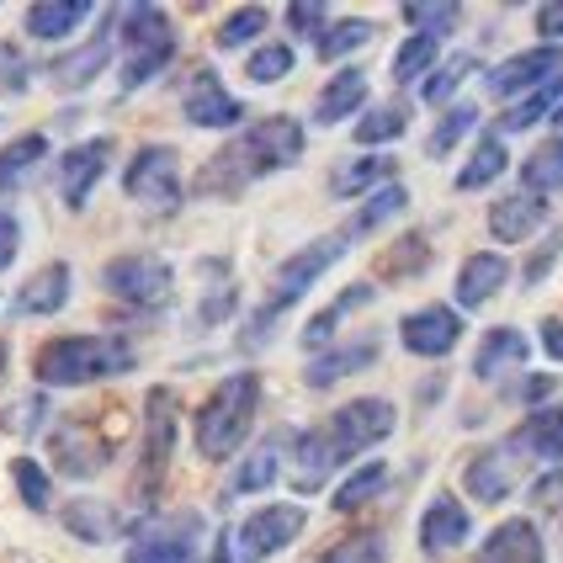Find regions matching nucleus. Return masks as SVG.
Wrapping results in <instances>:
<instances>
[{"instance_id":"obj_1","label":"nucleus","mask_w":563,"mask_h":563,"mask_svg":"<svg viewBox=\"0 0 563 563\" xmlns=\"http://www.w3.org/2000/svg\"><path fill=\"white\" fill-rule=\"evenodd\" d=\"M394 437V405L388 399H351L341 405L319 431H298L292 437V463H298V489H319L324 473L351 463L356 452L377 446Z\"/></svg>"},{"instance_id":"obj_2","label":"nucleus","mask_w":563,"mask_h":563,"mask_svg":"<svg viewBox=\"0 0 563 563\" xmlns=\"http://www.w3.org/2000/svg\"><path fill=\"white\" fill-rule=\"evenodd\" d=\"M303 144H309V133H303V123H298V118H287V112H277V118H261V123L245 128V133L229 144V150H219V155L208 159V170H202L197 191L234 197L240 187H251V181H261V176L298 165V159H303Z\"/></svg>"},{"instance_id":"obj_3","label":"nucleus","mask_w":563,"mask_h":563,"mask_svg":"<svg viewBox=\"0 0 563 563\" xmlns=\"http://www.w3.org/2000/svg\"><path fill=\"white\" fill-rule=\"evenodd\" d=\"M139 367V351L123 335H59L32 356V377L43 388H80L101 377H123Z\"/></svg>"},{"instance_id":"obj_4","label":"nucleus","mask_w":563,"mask_h":563,"mask_svg":"<svg viewBox=\"0 0 563 563\" xmlns=\"http://www.w3.org/2000/svg\"><path fill=\"white\" fill-rule=\"evenodd\" d=\"M255 405H261V377L255 373H229L202 399L197 409V420H191V437H197V452L208 457V463H229L245 437H251L255 426Z\"/></svg>"},{"instance_id":"obj_5","label":"nucleus","mask_w":563,"mask_h":563,"mask_svg":"<svg viewBox=\"0 0 563 563\" xmlns=\"http://www.w3.org/2000/svg\"><path fill=\"white\" fill-rule=\"evenodd\" d=\"M345 245H351L345 234H324V240H313L309 251L287 255V261L277 266V277H272V298H266V309H261V313L251 319V335H245V341H251V345L266 341V330H272L282 313L292 309V303H298V298L309 292L313 282H319L324 272H330V266H335V261H341Z\"/></svg>"},{"instance_id":"obj_6","label":"nucleus","mask_w":563,"mask_h":563,"mask_svg":"<svg viewBox=\"0 0 563 563\" xmlns=\"http://www.w3.org/2000/svg\"><path fill=\"white\" fill-rule=\"evenodd\" d=\"M176 394L170 388H150L144 399V452H139V500H144V516L155 510L159 484L170 473V452H176Z\"/></svg>"},{"instance_id":"obj_7","label":"nucleus","mask_w":563,"mask_h":563,"mask_svg":"<svg viewBox=\"0 0 563 563\" xmlns=\"http://www.w3.org/2000/svg\"><path fill=\"white\" fill-rule=\"evenodd\" d=\"M123 191L139 202V208H150V213H176L181 208V159L170 144H144L139 155L128 159L123 170Z\"/></svg>"},{"instance_id":"obj_8","label":"nucleus","mask_w":563,"mask_h":563,"mask_svg":"<svg viewBox=\"0 0 563 563\" xmlns=\"http://www.w3.org/2000/svg\"><path fill=\"white\" fill-rule=\"evenodd\" d=\"M101 287L123 303H139V309H159L170 303V287H176V272L170 261H159L150 251H133V255H112L101 266Z\"/></svg>"},{"instance_id":"obj_9","label":"nucleus","mask_w":563,"mask_h":563,"mask_svg":"<svg viewBox=\"0 0 563 563\" xmlns=\"http://www.w3.org/2000/svg\"><path fill=\"white\" fill-rule=\"evenodd\" d=\"M197 542H202V516L197 510H181L170 521L144 516V527H139L123 563H191L197 559Z\"/></svg>"},{"instance_id":"obj_10","label":"nucleus","mask_w":563,"mask_h":563,"mask_svg":"<svg viewBox=\"0 0 563 563\" xmlns=\"http://www.w3.org/2000/svg\"><path fill=\"white\" fill-rule=\"evenodd\" d=\"M303 527H309L303 505H261L251 521L234 532V553H240V563H266L277 559L282 548H292V537Z\"/></svg>"},{"instance_id":"obj_11","label":"nucleus","mask_w":563,"mask_h":563,"mask_svg":"<svg viewBox=\"0 0 563 563\" xmlns=\"http://www.w3.org/2000/svg\"><path fill=\"white\" fill-rule=\"evenodd\" d=\"M563 75V48H527V54H510L505 64H495L489 69V91L500 96V101H510V96H527L537 91V86H548V80H559Z\"/></svg>"},{"instance_id":"obj_12","label":"nucleus","mask_w":563,"mask_h":563,"mask_svg":"<svg viewBox=\"0 0 563 563\" xmlns=\"http://www.w3.org/2000/svg\"><path fill=\"white\" fill-rule=\"evenodd\" d=\"M181 112L191 128H240L245 123V101L223 91V80L213 69H197L191 75L187 96H181Z\"/></svg>"},{"instance_id":"obj_13","label":"nucleus","mask_w":563,"mask_h":563,"mask_svg":"<svg viewBox=\"0 0 563 563\" xmlns=\"http://www.w3.org/2000/svg\"><path fill=\"white\" fill-rule=\"evenodd\" d=\"M521 452L510 446V437L500 441V446H489V452H478L468 463V473H463V484H468L473 500L484 505H500L516 495V484H521V463H516Z\"/></svg>"},{"instance_id":"obj_14","label":"nucleus","mask_w":563,"mask_h":563,"mask_svg":"<svg viewBox=\"0 0 563 563\" xmlns=\"http://www.w3.org/2000/svg\"><path fill=\"white\" fill-rule=\"evenodd\" d=\"M48 446H54L59 473H69V478H96V473L107 468V457H112V446L96 437L86 420H59L54 437H48Z\"/></svg>"},{"instance_id":"obj_15","label":"nucleus","mask_w":563,"mask_h":563,"mask_svg":"<svg viewBox=\"0 0 563 563\" xmlns=\"http://www.w3.org/2000/svg\"><path fill=\"white\" fill-rule=\"evenodd\" d=\"M107 159H112V139H86V144H75L69 155L59 159V197L64 208H86L91 202L96 181L107 176Z\"/></svg>"},{"instance_id":"obj_16","label":"nucleus","mask_w":563,"mask_h":563,"mask_svg":"<svg viewBox=\"0 0 563 563\" xmlns=\"http://www.w3.org/2000/svg\"><path fill=\"white\" fill-rule=\"evenodd\" d=\"M112 22H118V11H107V27L96 32V37H86V48H69V54H59V59L48 64L54 91H86L96 75L107 69V59H112Z\"/></svg>"},{"instance_id":"obj_17","label":"nucleus","mask_w":563,"mask_h":563,"mask_svg":"<svg viewBox=\"0 0 563 563\" xmlns=\"http://www.w3.org/2000/svg\"><path fill=\"white\" fill-rule=\"evenodd\" d=\"M399 341H405V351H415V356H446L452 345L463 341V313L441 309V303L415 309L405 324H399Z\"/></svg>"},{"instance_id":"obj_18","label":"nucleus","mask_w":563,"mask_h":563,"mask_svg":"<svg viewBox=\"0 0 563 563\" xmlns=\"http://www.w3.org/2000/svg\"><path fill=\"white\" fill-rule=\"evenodd\" d=\"M468 532H473L468 505L457 500V495H437V500L426 505V516H420V553H426V559H441V553L463 548Z\"/></svg>"},{"instance_id":"obj_19","label":"nucleus","mask_w":563,"mask_h":563,"mask_svg":"<svg viewBox=\"0 0 563 563\" xmlns=\"http://www.w3.org/2000/svg\"><path fill=\"white\" fill-rule=\"evenodd\" d=\"M542 223H548V197H532V191H510V197H500V202L489 208V234H495L500 245L532 240Z\"/></svg>"},{"instance_id":"obj_20","label":"nucleus","mask_w":563,"mask_h":563,"mask_svg":"<svg viewBox=\"0 0 563 563\" xmlns=\"http://www.w3.org/2000/svg\"><path fill=\"white\" fill-rule=\"evenodd\" d=\"M69 287H75V272L64 266V261H48L43 272H32L22 282V292H16V303L11 309L22 313V319H43V313H59L69 303Z\"/></svg>"},{"instance_id":"obj_21","label":"nucleus","mask_w":563,"mask_h":563,"mask_svg":"<svg viewBox=\"0 0 563 563\" xmlns=\"http://www.w3.org/2000/svg\"><path fill=\"white\" fill-rule=\"evenodd\" d=\"M527 335L521 330H510V324H495V330H484V341L473 351V373L484 377V383H500L505 373H516V367H527Z\"/></svg>"},{"instance_id":"obj_22","label":"nucleus","mask_w":563,"mask_h":563,"mask_svg":"<svg viewBox=\"0 0 563 563\" xmlns=\"http://www.w3.org/2000/svg\"><path fill=\"white\" fill-rule=\"evenodd\" d=\"M377 362V335H362V341H345L335 345V351H319L309 362V373H303V383L309 388H335L341 377L362 373V367H373Z\"/></svg>"},{"instance_id":"obj_23","label":"nucleus","mask_w":563,"mask_h":563,"mask_svg":"<svg viewBox=\"0 0 563 563\" xmlns=\"http://www.w3.org/2000/svg\"><path fill=\"white\" fill-rule=\"evenodd\" d=\"M362 107H367V75L362 69H335L324 80L319 101H313V123L330 128V123H341V118H356Z\"/></svg>"},{"instance_id":"obj_24","label":"nucleus","mask_w":563,"mask_h":563,"mask_svg":"<svg viewBox=\"0 0 563 563\" xmlns=\"http://www.w3.org/2000/svg\"><path fill=\"white\" fill-rule=\"evenodd\" d=\"M64 527L80 537V542H112V537H123V532H139L144 516L128 521V516H118L112 505H101V500H69L64 505Z\"/></svg>"},{"instance_id":"obj_25","label":"nucleus","mask_w":563,"mask_h":563,"mask_svg":"<svg viewBox=\"0 0 563 563\" xmlns=\"http://www.w3.org/2000/svg\"><path fill=\"white\" fill-rule=\"evenodd\" d=\"M542 559H548L542 553V532L532 521H500L478 548V563H542Z\"/></svg>"},{"instance_id":"obj_26","label":"nucleus","mask_w":563,"mask_h":563,"mask_svg":"<svg viewBox=\"0 0 563 563\" xmlns=\"http://www.w3.org/2000/svg\"><path fill=\"white\" fill-rule=\"evenodd\" d=\"M505 277H510V261H505L500 251L468 255L463 272H457V303H463V309H484V303L505 287Z\"/></svg>"},{"instance_id":"obj_27","label":"nucleus","mask_w":563,"mask_h":563,"mask_svg":"<svg viewBox=\"0 0 563 563\" xmlns=\"http://www.w3.org/2000/svg\"><path fill=\"white\" fill-rule=\"evenodd\" d=\"M91 11H96L91 0H37V5H27V37H37V43H64V37H75V27H80Z\"/></svg>"},{"instance_id":"obj_28","label":"nucleus","mask_w":563,"mask_h":563,"mask_svg":"<svg viewBox=\"0 0 563 563\" xmlns=\"http://www.w3.org/2000/svg\"><path fill=\"white\" fill-rule=\"evenodd\" d=\"M510 446H516L521 457H537V463L563 468V409H537V415H527V426L510 437Z\"/></svg>"},{"instance_id":"obj_29","label":"nucleus","mask_w":563,"mask_h":563,"mask_svg":"<svg viewBox=\"0 0 563 563\" xmlns=\"http://www.w3.org/2000/svg\"><path fill=\"white\" fill-rule=\"evenodd\" d=\"M287 431H277V437H266V441H255L251 446V457L234 468V478H229V495H261V489H272L277 484V473H282V446H287Z\"/></svg>"},{"instance_id":"obj_30","label":"nucleus","mask_w":563,"mask_h":563,"mask_svg":"<svg viewBox=\"0 0 563 563\" xmlns=\"http://www.w3.org/2000/svg\"><path fill=\"white\" fill-rule=\"evenodd\" d=\"M409 208V191H405V181H388V187H377L362 208H356V219L345 223L341 234L345 240H362V234H373V229H383L388 219H399Z\"/></svg>"},{"instance_id":"obj_31","label":"nucleus","mask_w":563,"mask_h":563,"mask_svg":"<svg viewBox=\"0 0 563 563\" xmlns=\"http://www.w3.org/2000/svg\"><path fill=\"white\" fill-rule=\"evenodd\" d=\"M362 303H373V287H367V282L345 287V292L335 298V303H330V309H319L309 324H303V345H309V351H324V345L335 341V324H341L351 309H362Z\"/></svg>"},{"instance_id":"obj_32","label":"nucleus","mask_w":563,"mask_h":563,"mask_svg":"<svg viewBox=\"0 0 563 563\" xmlns=\"http://www.w3.org/2000/svg\"><path fill=\"white\" fill-rule=\"evenodd\" d=\"M43 159H48V139H43V133H22V139H11V144L0 150V191L22 187Z\"/></svg>"},{"instance_id":"obj_33","label":"nucleus","mask_w":563,"mask_h":563,"mask_svg":"<svg viewBox=\"0 0 563 563\" xmlns=\"http://www.w3.org/2000/svg\"><path fill=\"white\" fill-rule=\"evenodd\" d=\"M176 59V37H159V43H144V48H133L123 54V75H118V91L133 96L139 86H150L165 64Z\"/></svg>"},{"instance_id":"obj_34","label":"nucleus","mask_w":563,"mask_h":563,"mask_svg":"<svg viewBox=\"0 0 563 563\" xmlns=\"http://www.w3.org/2000/svg\"><path fill=\"white\" fill-rule=\"evenodd\" d=\"M377 181H383V187L394 181V159L388 155H362V159H345L341 170L330 176V191H335V197H362V191H373Z\"/></svg>"},{"instance_id":"obj_35","label":"nucleus","mask_w":563,"mask_h":563,"mask_svg":"<svg viewBox=\"0 0 563 563\" xmlns=\"http://www.w3.org/2000/svg\"><path fill=\"white\" fill-rule=\"evenodd\" d=\"M521 191L532 197H548V191H563V139H548L537 144L527 165H521Z\"/></svg>"},{"instance_id":"obj_36","label":"nucleus","mask_w":563,"mask_h":563,"mask_svg":"<svg viewBox=\"0 0 563 563\" xmlns=\"http://www.w3.org/2000/svg\"><path fill=\"white\" fill-rule=\"evenodd\" d=\"M505 165H510L505 139L500 133H484V139H478V150H473V159L457 170V191H478V187H489V181H500Z\"/></svg>"},{"instance_id":"obj_37","label":"nucleus","mask_w":563,"mask_h":563,"mask_svg":"<svg viewBox=\"0 0 563 563\" xmlns=\"http://www.w3.org/2000/svg\"><path fill=\"white\" fill-rule=\"evenodd\" d=\"M383 489H388V463H356V473H351L341 489H335V505H330V510L351 516V510L373 505L377 495H383Z\"/></svg>"},{"instance_id":"obj_38","label":"nucleus","mask_w":563,"mask_h":563,"mask_svg":"<svg viewBox=\"0 0 563 563\" xmlns=\"http://www.w3.org/2000/svg\"><path fill=\"white\" fill-rule=\"evenodd\" d=\"M405 128H409L405 101H383V107H367L356 118V144H394V139H405Z\"/></svg>"},{"instance_id":"obj_39","label":"nucleus","mask_w":563,"mask_h":563,"mask_svg":"<svg viewBox=\"0 0 563 563\" xmlns=\"http://www.w3.org/2000/svg\"><path fill=\"white\" fill-rule=\"evenodd\" d=\"M559 96H563V80H548V86H537V91H527L510 112L500 118V133H527L532 123H542L553 107H559Z\"/></svg>"},{"instance_id":"obj_40","label":"nucleus","mask_w":563,"mask_h":563,"mask_svg":"<svg viewBox=\"0 0 563 563\" xmlns=\"http://www.w3.org/2000/svg\"><path fill=\"white\" fill-rule=\"evenodd\" d=\"M473 69H478V59H473V54H452V59L437 64V69L420 80V96H426L431 107H441V101H452V96H457V86L468 80Z\"/></svg>"},{"instance_id":"obj_41","label":"nucleus","mask_w":563,"mask_h":563,"mask_svg":"<svg viewBox=\"0 0 563 563\" xmlns=\"http://www.w3.org/2000/svg\"><path fill=\"white\" fill-rule=\"evenodd\" d=\"M367 37H373V22L351 16V22H335V27H324V32H319L313 54H319L324 64H335V59H345V54H356V48H362Z\"/></svg>"},{"instance_id":"obj_42","label":"nucleus","mask_w":563,"mask_h":563,"mask_svg":"<svg viewBox=\"0 0 563 563\" xmlns=\"http://www.w3.org/2000/svg\"><path fill=\"white\" fill-rule=\"evenodd\" d=\"M266 22H272V11H266V5H240V11H229V16H223V27H219L213 43H219L223 54H234V48H245L251 37H261Z\"/></svg>"},{"instance_id":"obj_43","label":"nucleus","mask_w":563,"mask_h":563,"mask_svg":"<svg viewBox=\"0 0 563 563\" xmlns=\"http://www.w3.org/2000/svg\"><path fill=\"white\" fill-rule=\"evenodd\" d=\"M441 59V43L437 37H426V32H409L405 43H399V54H394V80L405 86V80H420L431 64Z\"/></svg>"},{"instance_id":"obj_44","label":"nucleus","mask_w":563,"mask_h":563,"mask_svg":"<svg viewBox=\"0 0 563 563\" xmlns=\"http://www.w3.org/2000/svg\"><path fill=\"white\" fill-rule=\"evenodd\" d=\"M292 75V48L287 43H261L251 59H245V80L251 86H277Z\"/></svg>"},{"instance_id":"obj_45","label":"nucleus","mask_w":563,"mask_h":563,"mask_svg":"<svg viewBox=\"0 0 563 563\" xmlns=\"http://www.w3.org/2000/svg\"><path fill=\"white\" fill-rule=\"evenodd\" d=\"M11 478H16V495H22V505H27V510H48V505H54V478H48V468H43V463L16 457V463H11Z\"/></svg>"},{"instance_id":"obj_46","label":"nucleus","mask_w":563,"mask_h":563,"mask_svg":"<svg viewBox=\"0 0 563 563\" xmlns=\"http://www.w3.org/2000/svg\"><path fill=\"white\" fill-rule=\"evenodd\" d=\"M478 123V107H468V101H457V107H452V112H441V123H437V133H431V139H426V155H452V150H457V139H463V133H468V128Z\"/></svg>"},{"instance_id":"obj_47","label":"nucleus","mask_w":563,"mask_h":563,"mask_svg":"<svg viewBox=\"0 0 563 563\" xmlns=\"http://www.w3.org/2000/svg\"><path fill=\"white\" fill-rule=\"evenodd\" d=\"M319 563H388V542L383 532H356L335 542L330 553H319Z\"/></svg>"},{"instance_id":"obj_48","label":"nucleus","mask_w":563,"mask_h":563,"mask_svg":"<svg viewBox=\"0 0 563 563\" xmlns=\"http://www.w3.org/2000/svg\"><path fill=\"white\" fill-rule=\"evenodd\" d=\"M457 16H463V5H405L409 27H420L426 37H437V43H441V32L457 27Z\"/></svg>"},{"instance_id":"obj_49","label":"nucleus","mask_w":563,"mask_h":563,"mask_svg":"<svg viewBox=\"0 0 563 563\" xmlns=\"http://www.w3.org/2000/svg\"><path fill=\"white\" fill-rule=\"evenodd\" d=\"M27 80H32L27 54H22L16 43H0V91H5V96H22V91H27Z\"/></svg>"},{"instance_id":"obj_50","label":"nucleus","mask_w":563,"mask_h":563,"mask_svg":"<svg viewBox=\"0 0 563 563\" xmlns=\"http://www.w3.org/2000/svg\"><path fill=\"white\" fill-rule=\"evenodd\" d=\"M559 255H563V229H548V240H542V245H537V255L521 266V282H527V287H537V282L559 266Z\"/></svg>"},{"instance_id":"obj_51","label":"nucleus","mask_w":563,"mask_h":563,"mask_svg":"<svg viewBox=\"0 0 563 563\" xmlns=\"http://www.w3.org/2000/svg\"><path fill=\"white\" fill-rule=\"evenodd\" d=\"M330 22V5H309V0H298V5H287V27L298 32V37H319Z\"/></svg>"},{"instance_id":"obj_52","label":"nucleus","mask_w":563,"mask_h":563,"mask_svg":"<svg viewBox=\"0 0 563 563\" xmlns=\"http://www.w3.org/2000/svg\"><path fill=\"white\" fill-rule=\"evenodd\" d=\"M399 251H405V255H388L383 266H388V272H399V277H409V272H420V266H426V234H409V240L399 245Z\"/></svg>"},{"instance_id":"obj_53","label":"nucleus","mask_w":563,"mask_h":563,"mask_svg":"<svg viewBox=\"0 0 563 563\" xmlns=\"http://www.w3.org/2000/svg\"><path fill=\"white\" fill-rule=\"evenodd\" d=\"M234 309H240V298H234L229 287H219L213 298H202V309H197V324H223V319H229Z\"/></svg>"},{"instance_id":"obj_54","label":"nucleus","mask_w":563,"mask_h":563,"mask_svg":"<svg viewBox=\"0 0 563 563\" xmlns=\"http://www.w3.org/2000/svg\"><path fill=\"white\" fill-rule=\"evenodd\" d=\"M16 251H22V223H16V213L0 208V272L16 261Z\"/></svg>"},{"instance_id":"obj_55","label":"nucleus","mask_w":563,"mask_h":563,"mask_svg":"<svg viewBox=\"0 0 563 563\" xmlns=\"http://www.w3.org/2000/svg\"><path fill=\"white\" fill-rule=\"evenodd\" d=\"M537 32L548 37V48H563V0H553V5H537Z\"/></svg>"},{"instance_id":"obj_56","label":"nucleus","mask_w":563,"mask_h":563,"mask_svg":"<svg viewBox=\"0 0 563 563\" xmlns=\"http://www.w3.org/2000/svg\"><path fill=\"white\" fill-rule=\"evenodd\" d=\"M553 388H559V377H542V373H532V377H527V383H521V388H516V399H527V405H542V399H548Z\"/></svg>"},{"instance_id":"obj_57","label":"nucleus","mask_w":563,"mask_h":563,"mask_svg":"<svg viewBox=\"0 0 563 563\" xmlns=\"http://www.w3.org/2000/svg\"><path fill=\"white\" fill-rule=\"evenodd\" d=\"M542 351L563 362V319H542Z\"/></svg>"},{"instance_id":"obj_58","label":"nucleus","mask_w":563,"mask_h":563,"mask_svg":"<svg viewBox=\"0 0 563 563\" xmlns=\"http://www.w3.org/2000/svg\"><path fill=\"white\" fill-rule=\"evenodd\" d=\"M202 563H240V553H234V532H219V542L208 548V559Z\"/></svg>"},{"instance_id":"obj_59","label":"nucleus","mask_w":563,"mask_h":563,"mask_svg":"<svg viewBox=\"0 0 563 563\" xmlns=\"http://www.w3.org/2000/svg\"><path fill=\"white\" fill-rule=\"evenodd\" d=\"M5 356H11V345L0 341V373H5Z\"/></svg>"},{"instance_id":"obj_60","label":"nucleus","mask_w":563,"mask_h":563,"mask_svg":"<svg viewBox=\"0 0 563 563\" xmlns=\"http://www.w3.org/2000/svg\"><path fill=\"white\" fill-rule=\"evenodd\" d=\"M553 123H559V128H563V101H559V107H553Z\"/></svg>"}]
</instances>
